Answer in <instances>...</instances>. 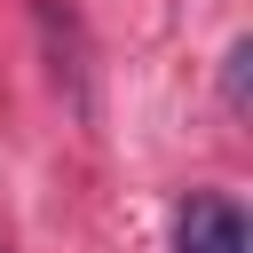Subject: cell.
<instances>
[{"mask_svg":"<svg viewBox=\"0 0 253 253\" xmlns=\"http://www.w3.org/2000/svg\"><path fill=\"white\" fill-rule=\"evenodd\" d=\"M221 103H229V119H245V103H253V40H229V55H221Z\"/></svg>","mask_w":253,"mask_h":253,"instance_id":"cell-3","label":"cell"},{"mask_svg":"<svg viewBox=\"0 0 253 253\" xmlns=\"http://www.w3.org/2000/svg\"><path fill=\"white\" fill-rule=\"evenodd\" d=\"M174 253H253V229H245L237 198H221V190L182 198V213H174Z\"/></svg>","mask_w":253,"mask_h":253,"instance_id":"cell-1","label":"cell"},{"mask_svg":"<svg viewBox=\"0 0 253 253\" xmlns=\"http://www.w3.org/2000/svg\"><path fill=\"white\" fill-rule=\"evenodd\" d=\"M40 32H47V55H55V87H71V103L87 111V79H79V24L55 16V0H40Z\"/></svg>","mask_w":253,"mask_h":253,"instance_id":"cell-2","label":"cell"}]
</instances>
